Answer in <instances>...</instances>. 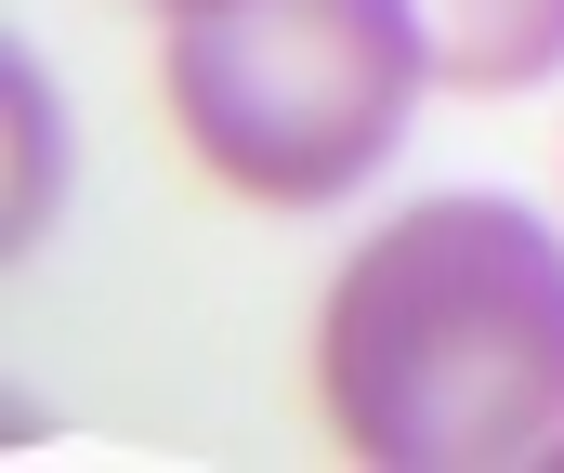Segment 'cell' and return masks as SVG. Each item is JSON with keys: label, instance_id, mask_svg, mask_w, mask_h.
<instances>
[{"label": "cell", "instance_id": "cell-1", "mask_svg": "<svg viewBox=\"0 0 564 473\" xmlns=\"http://www.w3.org/2000/svg\"><path fill=\"white\" fill-rule=\"evenodd\" d=\"M315 421L368 473L564 461V237L525 197L394 211L315 303Z\"/></svg>", "mask_w": 564, "mask_h": 473}, {"label": "cell", "instance_id": "cell-2", "mask_svg": "<svg viewBox=\"0 0 564 473\" xmlns=\"http://www.w3.org/2000/svg\"><path fill=\"white\" fill-rule=\"evenodd\" d=\"M421 79H433L421 0H184L171 13V119L210 184L263 211L355 197L408 146Z\"/></svg>", "mask_w": 564, "mask_h": 473}, {"label": "cell", "instance_id": "cell-3", "mask_svg": "<svg viewBox=\"0 0 564 473\" xmlns=\"http://www.w3.org/2000/svg\"><path fill=\"white\" fill-rule=\"evenodd\" d=\"M446 93H525L564 66V0H421Z\"/></svg>", "mask_w": 564, "mask_h": 473}, {"label": "cell", "instance_id": "cell-4", "mask_svg": "<svg viewBox=\"0 0 564 473\" xmlns=\"http://www.w3.org/2000/svg\"><path fill=\"white\" fill-rule=\"evenodd\" d=\"M171 13H184V0H171Z\"/></svg>", "mask_w": 564, "mask_h": 473}]
</instances>
